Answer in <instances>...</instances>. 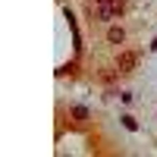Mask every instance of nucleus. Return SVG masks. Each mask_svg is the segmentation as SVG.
Returning a JSON list of instances; mask_svg holds the SVG:
<instances>
[{
	"label": "nucleus",
	"instance_id": "nucleus-1",
	"mask_svg": "<svg viewBox=\"0 0 157 157\" xmlns=\"http://www.w3.org/2000/svg\"><path fill=\"white\" fill-rule=\"evenodd\" d=\"M138 63V54H132V50H126V54H120V72H132V66Z\"/></svg>",
	"mask_w": 157,
	"mask_h": 157
},
{
	"label": "nucleus",
	"instance_id": "nucleus-2",
	"mask_svg": "<svg viewBox=\"0 0 157 157\" xmlns=\"http://www.w3.org/2000/svg\"><path fill=\"white\" fill-rule=\"evenodd\" d=\"M107 38H110L113 44H123V38H126V32H123V29H110V32H107Z\"/></svg>",
	"mask_w": 157,
	"mask_h": 157
},
{
	"label": "nucleus",
	"instance_id": "nucleus-3",
	"mask_svg": "<svg viewBox=\"0 0 157 157\" xmlns=\"http://www.w3.org/2000/svg\"><path fill=\"white\" fill-rule=\"evenodd\" d=\"M72 116H75V120H85L88 113H85V107H75V110H72Z\"/></svg>",
	"mask_w": 157,
	"mask_h": 157
},
{
	"label": "nucleus",
	"instance_id": "nucleus-4",
	"mask_svg": "<svg viewBox=\"0 0 157 157\" xmlns=\"http://www.w3.org/2000/svg\"><path fill=\"white\" fill-rule=\"evenodd\" d=\"M123 126H126V129H135V126H138V123H135V120H132V116H123Z\"/></svg>",
	"mask_w": 157,
	"mask_h": 157
}]
</instances>
